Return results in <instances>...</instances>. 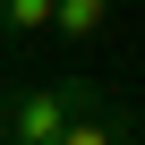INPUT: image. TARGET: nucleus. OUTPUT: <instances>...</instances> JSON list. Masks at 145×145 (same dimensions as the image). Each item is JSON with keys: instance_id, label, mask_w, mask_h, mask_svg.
<instances>
[{"instance_id": "nucleus-1", "label": "nucleus", "mask_w": 145, "mask_h": 145, "mask_svg": "<svg viewBox=\"0 0 145 145\" xmlns=\"http://www.w3.org/2000/svg\"><path fill=\"white\" fill-rule=\"evenodd\" d=\"M94 94H103L94 77H43V86H9V94H0V137H9V145H60L68 111H77V103H94Z\"/></svg>"}, {"instance_id": "nucleus-2", "label": "nucleus", "mask_w": 145, "mask_h": 145, "mask_svg": "<svg viewBox=\"0 0 145 145\" xmlns=\"http://www.w3.org/2000/svg\"><path fill=\"white\" fill-rule=\"evenodd\" d=\"M120 137H137V111H120L111 86H103L94 103H77V111H68V128H60V145H120Z\"/></svg>"}, {"instance_id": "nucleus-3", "label": "nucleus", "mask_w": 145, "mask_h": 145, "mask_svg": "<svg viewBox=\"0 0 145 145\" xmlns=\"http://www.w3.org/2000/svg\"><path fill=\"white\" fill-rule=\"evenodd\" d=\"M51 26H60V43H94L111 26V0H51Z\"/></svg>"}, {"instance_id": "nucleus-4", "label": "nucleus", "mask_w": 145, "mask_h": 145, "mask_svg": "<svg viewBox=\"0 0 145 145\" xmlns=\"http://www.w3.org/2000/svg\"><path fill=\"white\" fill-rule=\"evenodd\" d=\"M0 34H51V0H0Z\"/></svg>"}]
</instances>
